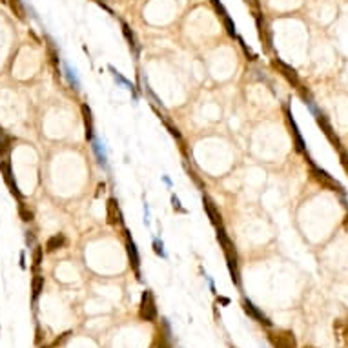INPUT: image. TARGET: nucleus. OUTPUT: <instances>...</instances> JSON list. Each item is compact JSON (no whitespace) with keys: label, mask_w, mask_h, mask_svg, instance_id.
Listing matches in <instances>:
<instances>
[{"label":"nucleus","mask_w":348,"mask_h":348,"mask_svg":"<svg viewBox=\"0 0 348 348\" xmlns=\"http://www.w3.org/2000/svg\"><path fill=\"white\" fill-rule=\"evenodd\" d=\"M42 288H44V277L37 275V277L33 279V297H35V299H37L38 294L42 292Z\"/></svg>","instance_id":"6e6552de"},{"label":"nucleus","mask_w":348,"mask_h":348,"mask_svg":"<svg viewBox=\"0 0 348 348\" xmlns=\"http://www.w3.org/2000/svg\"><path fill=\"white\" fill-rule=\"evenodd\" d=\"M243 305H244V310H246V314H248V315H252L253 319H257L259 323L270 324V321H268L266 317H264V314H261V312H259L257 308H255V306H253L252 303H250V301H244Z\"/></svg>","instance_id":"7ed1b4c3"},{"label":"nucleus","mask_w":348,"mask_h":348,"mask_svg":"<svg viewBox=\"0 0 348 348\" xmlns=\"http://www.w3.org/2000/svg\"><path fill=\"white\" fill-rule=\"evenodd\" d=\"M8 2H10V6H11V11H13V13L17 15L20 20H24L26 11H24V6H22V2H20V0H8Z\"/></svg>","instance_id":"39448f33"},{"label":"nucleus","mask_w":348,"mask_h":348,"mask_svg":"<svg viewBox=\"0 0 348 348\" xmlns=\"http://www.w3.org/2000/svg\"><path fill=\"white\" fill-rule=\"evenodd\" d=\"M334 328H335V332H337L339 341H341L344 346H348V324L343 323V321H337Z\"/></svg>","instance_id":"20e7f679"},{"label":"nucleus","mask_w":348,"mask_h":348,"mask_svg":"<svg viewBox=\"0 0 348 348\" xmlns=\"http://www.w3.org/2000/svg\"><path fill=\"white\" fill-rule=\"evenodd\" d=\"M6 135H4V131H2V128H0V138H4Z\"/></svg>","instance_id":"9d476101"},{"label":"nucleus","mask_w":348,"mask_h":348,"mask_svg":"<svg viewBox=\"0 0 348 348\" xmlns=\"http://www.w3.org/2000/svg\"><path fill=\"white\" fill-rule=\"evenodd\" d=\"M64 246V237L62 235H55V237H51L48 241V250L49 252H53V250H57V248H62Z\"/></svg>","instance_id":"423d86ee"},{"label":"nucleus","mask_w":348,"mask_h":348,"mask_svg":"<svg viewBox=\"0 0 348 348\" xmlns=\"http://www.w3.org/2000/svg\"><path fill=\"white\" fill-rule=\"evenodd\" d=\"M275 64H279V67H281L283 72H285V75L288 77V79H290V81L294 82V84H297V73L294 72L292 67H288L286 64H283V62H275Z\"/></svg>","instance_id":"0eeeda50"},{"label":"nucleus","mask_w":348,"mask_h":348,"mask_svg":"<svg viewBox=\"0 0 348 348\" xmlns=\"http://www.w3.org/2000/svg\"><path fill=\"white\" fill-rule=\"evenodd\" d=\"M155 315H157V308H155V303H153V296L150 292H144L143 303H141V317L146 321H153Z\"/></svg>","instance_id":"f03ea898"},{"label":"nucleus","mask_w":348,"mask_h":348,"mask_svg":"<svg viewBox=\"0 0 348 348\" xmlns=\"http://www.w3.org/2000/svg\"><path fill=\"white\" fill-rule=\"evenodd\" d=\"M153 348H170V343H168V339H166V337H161V339L157 341V344H155Z\"/></svg>","instance_id":"1a4fd4ad"},{"label":"nucleus","mask_w":348,"mask_h":348,"mask_svg":"<svg viewBox=\"0 0 348 348\" xmlns=\"http://www.w3.org/2000/svg\"><path fill=\"white\" fill-rule=\"evenodd\" d=\"M270 341H272L273 348H297L296 337L290 330H275L268 334Z\"/></svg>","instance_id":"f257e3e1"}]
</instances>
